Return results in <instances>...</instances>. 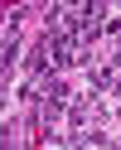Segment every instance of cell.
Segmentation results:
<instances>
[{
	"mask_svg": "<svg viewBox=\"0 0 121 150\" xmlns=\"http://www.w3.org/2000/svg\"><path fill=\"white\" fill-rule=\"evenodd\" d=\"M78 82H82V92H97V97H116V102H121V73L111 68V63H92V68H82Z\"/></svg>",
	"mask_w": 121,
	"mask_h": 150,
	"instance_id": "6da1fadb",
	"label": "cell"
},
{
	"mask_svg": "<svg viewBox=\"0 0 121 150\" xmlns=\"http://www.w3.org/2000/svg\"><path fill=\"white\" fill-rule=\"evenodd\" d=\"M116 126H121V102H116Z\"/></svg>",
	"mask_w": 121,
	"mask_h": 150,
	"instance_id": "7a4b0ae2",
	"label": "cell"
}]
</instances>
